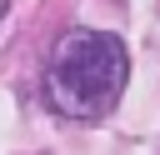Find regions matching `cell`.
Returning a JSON list of instances; mask_svg holds the SVG:
<instances>
[{"label": "cell", "mask_w": 160, "mask_h": 155, "mask_svg": "<svg viewBox=\"0 0 160 155\" xmlns=\"http://www.w3.org/2000/svg\"><path fill=\"white\" fill-rule=\"evenodd\" d=\"M130 75V55L110 30H65L45 65V100L65 120H100Z\"/></svg>", "instance_id": "6da1fadb"}, {"label": "cell", "mask_w": 160, "mask_h": 155, "mask_svg": "<svg viewBox=\"0 0 160 155\" xmlns=\"http://www.w3.org/2000/svg\"><path fill=\"white\" fill-rule=\"evenodd\" d=\"M0 15H5V0H0Z\"/></svg>", "instance_id": "7a4b0ae2"}]
</instances>
